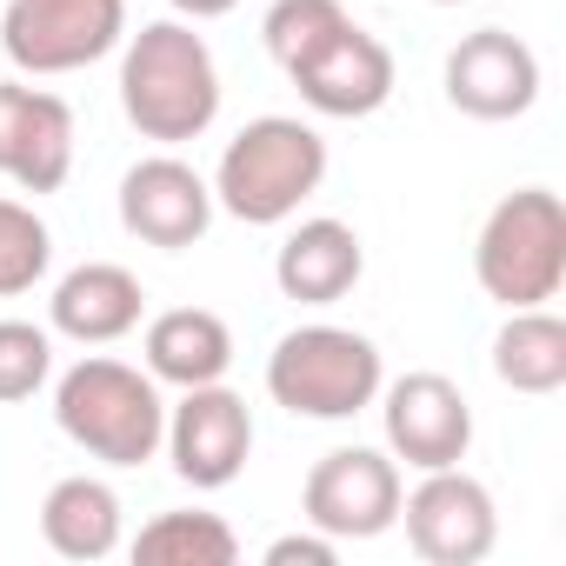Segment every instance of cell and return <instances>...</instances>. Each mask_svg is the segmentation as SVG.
Here are the masks:
<instances>
[{
	"mask_svg": "<svg viewBox=\"0 0 566 566\" xmlns=\"http://www.w3.org/2000/svg\"><path fill=\"white\" fill-rule=\"evenodd\" d=\"M120 114L140 140L180 147L220 120V67L193 21H147L120 41Z\"/></svg>",
	"mask_w": 566,
	"mask_h": 566,
	"instance_id": "6da1fadb",
	"label": "cell"
},
{
	"mask_svg": "<svg viewBox=\"0 0 566 566\" xmlns=\"http://www.w3.org/2000/svg\"><path fill=\"white\" fill-rule=\"evenodd\" d=\"M321 180H327L321 127L294 114H260L220 147V167L207 187H213V207L233 213L240 227H280L321 193Z\"/></svg>",
	"mask_w": 566,
	"mask_h": 566,
	"instance_id": "7a4b0ae2",
	"label": "cell"
},
{
	"mask_svg": "<svg viewBox=\"0 0 566 566\" xmlns=\"http://www.w3.org/2000/svg\"><path fill=\"white\" fill-rule=\"evenodd\" d=\"M54 427L101 467H147L167 440V400L147 367L87 354L54 380Z\"/></svg>",
	"mask_w": 566,
	"mask_h": 566,
	"instance_id": "3957f363",
	"label": "cell"
},
{
	"mask_svg": "<svg viewBox=\"0 0 566 566\" xmlns=\"http://www.w3.org/2000/svg\"><path fill=\"white\" fill-rule=\"evenodd\" d=\"M473 280L506 314L559 301V287H566V207H559L553 187H513L480 220Z\"/></svg>",
	"mask_w": 566,
	"mask_h": 566,
	"instance_id": "277c9868",
	"label": "cell"
},
{
	"mask_svg": "<svg viewBox=\"0 0 566 566\" xmlns=\"http://www.w3.org/2000/svg\"><path fill=\"white\" fill-rule=\"evenodd\" d=\"M380 380H387L380 347L334 321L280 334L266 354V394L294 420H354L380 400Z\"/></svg>",
	"mask_w": 566,
	"mask_h": 566,
	"instance_id": "5b68a950",
	"label": "cell"
},
{
	"mask_svg": "<svg viewBox=\"0 0 566 566\" xmlns=\"http://www.w3.org/2000/svg\"><path fill=\"white\" fill-rule=\"evenodd\" d=\"M127 41V0H8L0 54L28 81L81 74Z\"/></svg>",
	"mask_w": 566,
	"mask_h": 566,
	"instance_id": "8992f818",
	"label": "cell"
},
{
	"mask_svg": "<svg viewBox=\"0 0 566 566\" xmlns=\"http://www.w3.org/2000/svg\"><path fill=\"white\" fill-rule=\"evenodd\" d=\"M400 460L380 447H334L307 467L301 486V520L321 526L327 539H380L387 526H400Z\"/></svg>",
	"mask_w": 566,
	"mask_h": 566,
	"instance_id": "52a82bcc",
	"label": "cell"
},
{
	"mask_svg": "<svg viewBox=\"0 0 566 566\" xmlns=\"http://www.w3.org/2000/svg\"><path fill=\"white\" fill-rule=\"evenodd\" d=\"M400 526L427 566H480L500 539V506L467 467H433L413 493H400Z\"/></svg>",
	"mask_w": 566,
	"mask_h": 566,
	"instance_id": "ba28073f",
	"label": "cell"
},
{
	"mask_svg": "<svg viewBox=\"0 0 566 566\" xmlns=\"http://www.w3.org/2000/svg\"><path fill=\"white\" fill-rule=\"evenodd\" d=\"M167 460L174 473L193 486V493H220L247 473V453H253V407L227 387V380H207V387H180V400L167 407Z\"/></svg>",
	"mask_w": 566,
	"mask_h": 566,
	"instance_id": "9c48e42d",
	"label": "cell"
},
{
	"mask_svg": "<svg viewBox=\"0 0 566 566\" xmlns=\"http://www.w3.org/2000/svg\"><path fill=\"white\" fill-rule=\"evenodd\" d=\"M287 81L301 87V101H307L321 120H367V114H380V107L394 101L400 67H394V48H387L380 34H367V28L347 14L327 41H314V48L287 67Z\"/></svg>",
	"mask_w": 566,
	"mask_h": 566,
	"instance_id": "30bf717a",
	"label": "cell"
},
{
	"mask_svg": "<svg viewBox=\"0 0 566 566\" xmlns=\"http://www.w3.org/2000/svg\"><path fill=\"white\" fill-rule=\"evenodd\" d=\"M380 427H387V453L407 460L413 473L433 467H460L473 453V407L460 394V380L420 367L400 380H380Z\"/></svg>",
	"mask_w": 566,
	"mask_h": 566,
	"instance_id": "8fae6325",
	"label": "cell"
},
{
	"mask_svg": "<svg viewBox=\"0 0 566 566\" xmlns=\"http://www.w3.org/2000/svg\"><path fill=\"white\" fill-rule=\"evenodd\" d=\"M213 187L200 167H187L180 154H147L120 174V227L140 240V247H160V253H187L207 240L213 227Z\"/></svg>",
	"mask_w": 566,
	"mask_h": 566,
	"instance_id": "7c38bea8",
	"label": "cell"
},
{
	"mask_svg": "<svg viewBox=\"0 0 566 566\" xmlns=\"http://www.w3.org/2000/svg\"><path fill=\"white\" fill-rule=\"evenodd\" d=\"M440 81H447V101L467 120L500 127V120L533 114V101H539V54L520 34H506V28H473V34L453 41Z\"/></svg>",
	"mask_w": 566,
	"mask_h": 566,
	"instance_id": "4fadbf2b",
	"label": "cell"
},
{
	"mask_svg": "<svg viewBox=\"0 0 566 566\" xmlns=\"http://www.w3.org/2000/svg\"><path fill=\"white\" fill-rule=\"evenodd\" d=\"M0 174L21 193H61L74 174V107L48 87L0 81Z\"/></svg>",
	"mask_w": 566,
	"mask_h": 566,
	"instance_id": "5bb4252c",
	"label": "cell"
},
{
	"mask_svg": "<svg viewBox=\"0 0 566 566\" xmlns=\"http://www.w3.org/2000/svg\"><path fill=\"white\" fill-rule=\"evenodd\" d=\"M360 273H367V247L334 213L301 220L287 240L273 247V287L287 294L294 307H334V301H347L360 287Z\"/></svg>",
	"mask_w": 566,
	"mask_h": 566,
	"instance_id": "9a60e30c",
	"label": "cell"
},
{
	"mask_svg": "<svg viewBox=\"0 0 566 566\" xmlns=\"http://www.w3.org/2000/svg\"><path fill=\"white\" fill-rule=\"evenodd\" d=\"M147 321V287L120 266V260H81L74 273L54 280L48 301V327L81 340V347H114Z\"/></svg>",
	"mask_w": 566,
	"mask_h": 566,
	"instance_id": "2e32d148",
	"label": "cell"
},
{
	"mask_svg": "<svg viewBox=\"0 0 566 566\" xmlns=\"http://www.w3.org/2000/svg\"><path fill=\"white\" fill-rule=\"evenodd\" d=\"M140 360L160 387H207L233 367V327L213 307H167L140 334Z\"/></svg>",
	"mask_w": 566,
	"mask_h": 566,
	"instance_id": "e0dca14e",
	"label": "cell"
},
{
	"mask_svg": "<svg viewBox=\"0 0 566 566\" xmlns=\"http://www.w3.org/2000/svg\"><path fill=\"white\" fill-rule=\"evenodd\" d=\"M41 539L61 559H107L120 546V493L94 473H67L41 500Z\"/></svg>",
	"mask_w": 566,
	"mask_h": 566,
	"instance_id": "ac0fdd59",
	"label": "cell"
},
{
	"mask_svg": "<svg viewBox=\"0 0 566 566\" xmlns=\"http://www.w3.org/2000/svg\"><path fill=\"white\" fill-rule=\"evenodd\" d=\"M493 374L513 394H559L566 387V321L553 307H513L506 327L493 334Z\"/></svg>",
	"mask_w": 566,
	"mask_h": 566,
	"instance_id": "d6986e66",
	"label": "cell"
},
{
	"mask_svg": "<svg viewBox=\"0 0 566 566\" xmlns=\"http://www.w3.org/2000/svg\"><path fill=\"white\" fill-rule=\"evenodd\" d=\"M134 559L140 566H233L240 559V533L220 513L174 506V513H154L134 533Z\"/></svg>",
	"mask_w": 566,
	"mask_h": 566,
	"instance_id": "ffe728a7",
	"label": "cell"
},
{
	"mask_svg": "<svg viewBox=\"0 0 566 566\" xmlns=\"http://www.w3.org/2000/svg\"><path fill=\"white\" fill-rule=\"evenodd\" d=\"M54 266V233L34 207L21 200H0V301H14L28 294L34 280H48Z\"/></svg>",
	"mask_w": 566,
	"mask_h": 566,
	"instance_id": "44dd1931",
	"label": "cell"
},
{
	"mask_svg": "<svg viewBox=\"0 0 566 566\" xmlns=\"http://www.w3.org/2000/svg\"><path fill=\"white\" fill-rule=\"evenodd\" d=\"M54 380V327L0 321V407H21Z\"/></svg>",
	"mask_w": 566,
	"mask_h": 566,
	"instance_id": "7402d4cb",
	"label": "cell"
},
{
	"mask_svg": "<svg viewBox=\"0 0 566 566\" xmlns=\"http://www.w3.org/2000/svg\"><path fill=\"white\" fill-rule=\"evenodd\" d=\"M347 21V8L340 0H273L266 8V21H260V41H266V54H273V67L287 74L314 41H327L334 28Z\"/></svg>",
	"mask_w": 566,
	"mask_h": 566,
	"instance_id": "603a6c76",
	"label": "cell"
},
{
	"mask_svg": "<svg viewBox=\"0 0 566 566\" xmlns=\"http://www.w3.org/2000/svg\"><path fill=\"white\" fill-rule=\"evenodd\" d=\"M260 559H266V566H334V559H340V539H327L321 526H307V533H280Z\"/></svg>",
	"mask_w": 566,
	"mask_h": 566,
	"instance_id": "cb8c5ba5",
	"label": "cell"
},
{
	"mask_svg": "<svg viewBox=\"0 0 566 566\" xmlns=\"http://www.w3.org/2000/svg\"><path fill=\"white\" fill-rule=\"evenodd\" d=\"M167 8H174L180 21H220V14L240 8V0H167Z\"/></svg>",
	"mask_w": 566,
	"mask_h": 566,
	"instance_id": "d4e9b609",
	"label": "cell"
},
{
	"mask_svg": "<svg viewBox=\"0 0 566 566\" xmlns=\"http://www.w3.org/2000/svg\"><path fill=\"white\" fill-rule=\"evenodd\" d=\"M433 8H467V0H433Z\"/></svg>",
	"mask_w": 566,
	"mask_h": 566,
	"instance_id": "484cf974",
	"label": "cell"
}]
</instances>
